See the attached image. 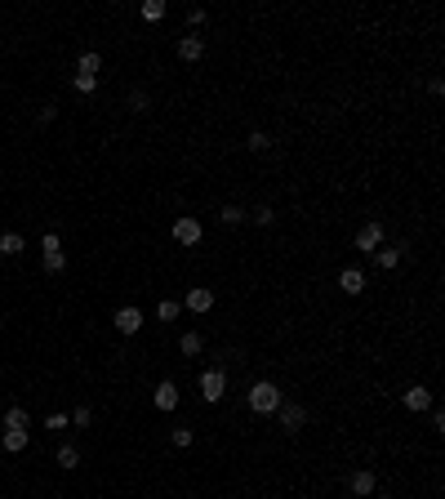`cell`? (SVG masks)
Masks as SVG:
<instances>
[{
  "instance_id": "obj_13",
  "label": "cell",
  "mask_w": 445,
  "mask_h": 499,
  "mask_svg": "<svg viewBox=\"0 0 445 499\" xmlns=\"http://www.w3.org/2000/svg\"><path fill=\"white\" fill-rule=\"evenodd\" d=\"M374 263H378V272H396V268H401V246H378L374 250Z\"/></svg>"
},
{
  "instance_id": "obj_31",
  "label": "cell",
  "mask_w": 445,
  "mask_h": 499,
  "mask_svg": "<svg viewBox=\"0 0 445 499\" xmlns=\"http://www.w3.org/2000/svg\"><path fill=\"white\" fill-rule=\"evenodd\" d=\"M45 428H54V432H63V428H72V419H67V415H50V419H45Z\"/></svg>"
},
{
  "instance_id": "obj_23",
  "label": "cell",
  "mask_w": 445,
  "mask_h": 499,
  "mask_svg": "<svg viewBox=\"0 0 445 499\" xmlns=\"http://www.w3.org/2000/svg\"><path fill=\"white\" fill-rule=\"evenodd\" d=\"M27 423H32L27 406H9V410H5V428H27Z\"/></svg>"
},
{
  "instance_id": "obj_18",
  "label": "cell",
  "mask_w": 445,
  "mask_h": 499,
  "mask_svg": "<svg viewBox=\"0 0 445 499\" xmlns=\"http://www.w3.org/2000/svg\"><path fill=\"white\" fill-rule=\"evenodd\" d=\"M23 250H27V241L18 237V232H5V237H0V254H5V259H18Z\"/></svg>"
},
{
  "instance_id": "obj_6",
  "label": "cell",
  "mask_w": 445,
  "mask_h": 499,
  "mask_svg": "<svg viewBox=\"0 0 445 499\" xmlns=\"http://www.w3.org/2000/svg\"><path fill=\"white\" fill-rule=\"evenodd\" d=\"M174 54H178L183 63H201V59H205V36H201V32L178 36V41H174Z\"/></svg>"
},
{
  "instance_id": "obj_9",
  "label": "cell",
  "mask_w": 445,
  "mask_h": 499,
  "mask_svg": "<svg viewBox=\"0 0 445 499\" xmlns=\"http://www.w3.org/2000/svg\"><path fill=\"white\" fill-rule=\"evenodd\" d=\"M347 491H352L356 499H370L378 491V477H374V468H356L352 477H347Z\"/></svg>"
},
{
  "instance_id": "obj_3",
  "label": "cell",
  "mask_w": 445,
  "mask_h": 499,
  "mask_svg": "<svg viewBox=\"0 0 445 499\" xmlns=\"http://www.w3.org/2000/svg\"><path fill=\"white\" fill-rule=\"evenodd\" d=\"M201 237H205V228H201V219H196V214H178L174 228H169V241H174V246H183V250L201 246Z\"/></svg>"
},
{
  "instance_id": "obj_27",
  "label": "cell",
  "mask_w": 445,
  "mask_h": 499,
  "mask_svg": "<svg viewBox=\"0 0 445 499\" xmlns=\"http://www.w3.org/2000/svg\"><path fill=\"white\" fill-rule=\"evenodd\" d=\"M169 441H174L178 450H187V446L196 441V432H192V428H174V432H169Z\"/></svg>"
},
{
  "instance_id": "obj_11",
  "label": "cell",
  "mask_w": 445,
  "mask_h": 499,
  "mask_svg": "<svg viewBox=\"0 0 445 499\" xmlns=\"http://www.w3.org/2000/svg\"><path fill=\"white\" fill-rule=\"evenodd\" d=\"M338 290H343V295H365V272L361 268H343L338 272Z\"/></svg>"
},
{
  "instance_id": "obj_22",
  "label": "cell",
  "mask_w": 445,
  "mask_h": 499,
  "mask_svg": "<svg viewBox=\"0 0 445 499\" xmlns=\"http://www.w3.org/2000/svg\"><path fill=\"white\" fill-rule=\"evenodd\" d=\"M138 14H143V23H160V18H165V0H143Z\"/></svg>"
},
{
  "instance_id": "obj_25",
  "label": "cell",
  "mask_w": 445,
  "mask_h": 499,
  "mask_svg": "<svg viewBox=\"0 0 445 499\" xmlns=\"http://www.w3.org/2000/svg\"><path fill=\"white\" fill-rule=\"evenodd\" d=\"M178 312H183V304H174V299H160V304H156V317H160V321H174Z\"/></svg>"
},
{
  "instance_id": "obj_2",
  "label": "cell",
  "mask_w": 445,
  "mask_h": 499,
  "mask_svg": "<svg viewBox=\"0 0 445 499\" xmlns=\"http://www.w3.org/2000/svg\"><path fill=\"white\" fill-rule=\"evenodd\" d=\"M196 388H201V401H205V406H219V401L227 397V374H223V365H210V370H201Z\"/></svg>"
},
{
  "instance_id": "obj_8",
  "label": "cell",
  "mask_w": 445,
  "mask_h": 499,
  "mask_svg": "<svg viewBox=\"0 0 445 499\" xmlns=\"http://www.w3.org/2000/svg\"><path fill=\"white\" fill-rule=\"evenodd\" d=\"M352 246L356 250H365V254H374L378 246H383V223H361V228H356V237H352Z\"/></svg>"
},
{
  "instance_id": "obj_24",
  "label": "cell",
  "mask_w": 445,
  "mask_h": 499,
  "mask_svg": "<svg viewBox=\"0 0 445 499\" xmlns=\"http://www.w3.org/2000/svg\"><path fill=\"white\" fill-rule=\"evenodd\" d=\"M245 219H254L259 228H272V223H276V210H272V205H254V210L245 214Z\"/></svg>"
},
{
  "instance_id": "obj_7",
  "label": "cell",
  "mask_w": 445,
  "mask_h": 499,
  "mask_svg": "<svg viewBox=\"0 0 445 499\" xmlns=\"http://www.w3.org/2000/svg\"><path fill=\"white\" fill-rule=\"evenodd\" d=\"M111 326H116V335H138V330H143V312H138V304H125V308H116V317H111Z\"/></svg>"
},
{
  "instance_id": "obj_26",
  "label": "cell",
  "mask_w": 445,
  "mask_h": 499,
  "mask_svg": "<svg viewBox=\"0 0 445 499\" xmlns=\"http://www.w3.org/2000/svg\"><path fill=\"white\" fill-rule=\"evenodd\" d=\"M72 85H76V94H94V89H98V76H85V72H76Z\"/></svg>"
},
{
  "instance_id": "obj_17",
  "label": "cell",
  "mask_w": 445,
  "mask_h": 499,
  "mask_svg": "<svg viewBox=\"0 0 445 499\" xmlns=\"http://www.w3.org/2000/svg\"><path fill=\"white\" fill-rule=\"evenodd\" d=\"M41 268L45 272H63L67 268V250H41Z\"/></svg>"
},
{
  "instance_id": "obj_28",
  "label": "cell",
  "mask_w": 445,
  "mask_h": 499,
  "mask_svg": "<svg viewBox=\"0 0 445 499\" xmlns=\"http://www.w3.org/2000/svg\"><path fill=\"white\" fill-rule=\"evenodd\" d=\"M129 107H134V112H147L151 107V94L147 89H129Z\"/></svg>"
},
{
  "instance_id": "obj_33",
  "label": "cell",
  "mask_w": 445,
  "mask_h": 499,
  "mask_svg": "<svg viewBox=\"0 0 445 499\" xmlns=\"http://www.w3.org/2000/svg\"><path fill=\"white\" fill-rule=\"evenodd\" d=\"M205 23V9H187V27H192V32H196V27H201Z\"/></svg>"
},
{
  "instance_id": "obj_4",
  "label": "cell",
  "mask_w": 445,
  "mask_h": 499,
  "mask_svg": "<svg viewBox=\"0 0 445 499\" xmlns=\"http://www.w3.org/2000/svg\"><path fill=\"white\" fill-rule=\"evenodd\" d=\"M276 423H281V432L294 437L303 423H307V406H303V401H281V406H276Z\"/></svg>"
},
{
  "instance_id": "obj_5",
  "label": "cell",
  "mask_w": 445,
  "mask_h": 499,
  "mask_svg": "<svg viewBox=\"0 0 445 499\" xmlns=\"http://www.w3.org/2000/svg\"><path fill=\"white\" fill-rule=\"evenodd\" d=\"M401 406H405V410H414V415H423V410L437 406V392H432L428 383H414V388H405V392H401Z\"/></svg>"
},
{
  "instance_id": "obj_29",
  "label": "cell",
  "mask_w": 445,
  "mask_h": 499,
  "mask_svg": "<svg viewBox=\"0 0 445 499\" xmlns=\"http://www.w3.org/2000/svg\"><path fill=\"white\" fill-rule=\"evenodd\" d=\"M67 419L76 423V428H89V423H94V410H89V406H76V410H72Z\"/></svg>"
},
{
  "instance_id": "obj_16",
  "label": "cell",
  "mask_w": 445,
  "mask_h": 499,
  "mask_svg": "<svg viewBox=\"0 0 445 499\" xmlns=\"http://www.w3.org/2000/svg\"><path fill=\"white\" fill-rule=\"evenodd\" d=\"M0 446H5L9 455H18V450H27V428H5V437H0Z\"/></svg>"
},
{
  "instance_id": "obj_10",
  "label": "cell",
  "mask_w": 445,
  "mask_h": 499,
  "mask_svg": "<svg viewBox=\"0 0 445 499\" xmlns=\"http://www.w3.org/2000/svg\"><path fill=\"white\" fill-rule=\"evenodd\" d=\"M178 401H183V397H178V383L174 379H160L156 392H151V406H156V410H178Z\"/></svg>"
},
{
  "instance_id": "obj_12",
  "label": "cell",
  "mask_w": 445,
  "mask_h": 499,
  "mask_svg": "<svg viewBox=\"0 0 445 499\" xmlns=\"http://www.w3.org/2000/svg\"><path fill=\"white\" fill-rule=\"evenodd\" d=\"M187 308H192L196 317H205L214 308V290L210 286H192V290H187Z\"/></svg>"
},
{
  "instance_id": "obj_20",
  "label": "cell",
  "mask_w": 445,
  "mask_h": 499,
  "mask_svg": "<svg viewBox=\"0 0 445 499\" xmlns=\"http://www.w3.org/2000/svg\"><path fill=\"white\" fill-rule=\"evenodd\" d=\"M76 72H85V76H98V72H102L98 50H85V54H80V63H76Z\"/></svg>"
},
{
  "instance_id": "obj_1",
  "label": "cell",
  "mask_w": 445,
  "mask_h": 499,
  "mask_svg": "<svg viewBox=\"0 0 445 499\" xmlns=\"http://www.w3.org/2000/svg\"><path fill=\"white\" fill-rule=\"evenodd\" d=\"M281 401H285V392H281L272 379H254V383H250V392H245V406H250L254 415H276Z\"/></svg>"
},
{
  "instance_id": "obj_15",
  "label": "cell",
  "mask_w": 445,
  "mask_h": 499,
  "mask_svg": "<svg viewBox=\"0 0 445 499\" xmlns=\"http://www.w3.org/2000/svg\"><path fill=\"white\" fill-rule=\"evenodd\" d=\"M178 352H183V357H201V352H205V335H201V330L178 335Z\"/></svg>"
},
{
  "instance_id": "obj_14",
  "label": "cell",
  "mask_w": 445,
  "mask_h": 499,
  "mask_svg": "<svg viewBox=\"0 0 445 499\" xmlns=\"http://www.w3.org/2000/svg\"><path fill=\"white\" fill-rule=\"evenodd\" d=\"M245 214H250V210H245V205H236V201L219 205V223H223V228H241V223H245Z\"/></svg>"
},
{
  "instance_id": "obj_30",
  "label": "cell",
  "mask_w": 445,
  "mask_h": 499,
  "mask_svg": "<svg viewBox=\"0 0 445 499\" xmlns=\"http://www.w3.org/2000/svg\"><path fill=\"white\" fill-rule=\"evenodd\" d=\"M54 116H58V107H54V103H41V112H36V120H41V125H50Z\"/></svg>"
},
{
  "instance_id": "obj_21",
  "label": "cell",
  "mask_w": 445,
  "mask_h": 499,
  "mask_svg": "<svg viewBox=\"0 0 445 499\" xmlns=\"http://www.w3.org/2000/svg\"><path fill=\"white\" fill-rule=\"evenodd\" d=\"M245 147H250V152H268L272 134H268V129H250V134H245Z\"/></svg>"
},
{
  "instance_id": "obj_19",
  "label": "cell",
  "mask_w": 445,
  "mask_h": 499,
  "mask_svg": "<svg viewBox=\"0 0 445 499\" xmlns=\"http://www.w3.org/2000/svg\"><path fill=\"white\" fill-rule=\"evenodd\" d=\"M54 459H58V464H63V468L72 473V468H80V446H72V441H63V446H58V455H54Z\"/></svg>"
},
{
  "instance_id": "obj_32",
  "label": "cell",
  "mask_w": 445,
  "mask_h": 499,
  "mask_svg": "<svg viewBox=\"0 0 445 499\" xmlns=\"http://www.w3.org/2000/svg\"><path fill=\"white\" fill-rule=\"evenodd\" d=\"M428 94H432V98H445V81L432 76V81H428Z\"/></svg>"
}]
</instances>
